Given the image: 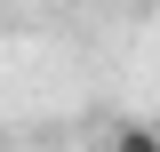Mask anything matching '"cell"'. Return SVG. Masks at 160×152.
Here are the masks:
<instances>
[{
    "label": "cell",
    "instance_id": "1",
    "mask_svg": "<svg viewBox=\"0 0 160 152\" xmlns=\"http://www.w3.org/2000/svg\"><path fill=\"white\" fill-rule=\"evenodd\" d=\"M112 152H160V128H144V120H128V128L112 136Z\"/></svg>",
    "mask_w": 160,
    "mask_h": 152
}]
</instances>
